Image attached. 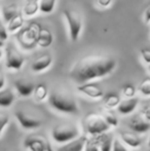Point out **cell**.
Listing matches in <instances>:
<instances>
[{"instance_id": "cell-42", "label": "cell", "mask_w": 150, "mask_h": 151, "mask_svg": "<svg viewBox=\"0 0 150 151\" xmlns=\"http://www.w3.org/2000/svg\"><path fill=\"white\" fill-rule=\"evenodd\" d=\"M149 151H150V150H149Z\"/></svg>"}, {"instance_id": "cell-20", "label": "cell", "mask_w": 150, "mask_h": 151, "mask_svg": "<svg viewBox=\"0 0 150 151\" xmlns=\"http://www.w3.org/2000/svg\"><path fill=\"white\" fill-rule=\"evenodd\" d=\"M24 27V17L22 12H19L9 22L7 23V32L14 33V32L20 31Z\"/></svg>"}, {"instance_id": "cell-19", "label": "cell", "mask_w": 150, "mask_h": 151, "mask_svg": "<svg viewBox=\"0 0 150 151\" xmlns=\"http://www.w3.org/2000/svg\"><path fill=\"white\" fill-rule=\"evenodd\" d=\"M98 142L99 148L100 151H111L112 150V143L113 139L112 136L108 133L102 134V135L98 136V137H95Z\"/></svg>"}, {"instance_id": "cell-17", "label": "cell", "mask_w": 150, "mask_h": 151, "mask_svg": "<svg viewBox=\"0 0 150 151\" xmlns=\"http://www.w3.org/2000/svg\"><path fill=\"white\" fill-rule=\"evenodd\" d=\"M119 138L121 142L131 148H139L142 145V139L137 134L130 133V132H121L119 134Z\"/></svg>"}, {"instance_id": "cell-5", "label": "cell", "mask_w": 150, "mask_h": 151, "mask_svg": "<svg viewBox=\"0 0 150 151\" xmlns=\"http://www.w3.org/2000/svg\"><path fill=\"white\" fill-rule=\"evenodd\" d=\"M41 27L42 26H40L38 23L32 22L29 26L23 27L20 31H18L17 40H18L21 47H23L24 50H32V48H34L35 45H37V34Z\"/></svg>"}, {"instance_id": "cell-37", "label": "cell", "mask_w": 150, "mask_h": 151, "mask_svg": "<svg viewBox=\"0 0 150 151\" xmlns=\"http://www.w3.org/2000/svg\"><path fill=\"white\" fill-rule=\"evenodd\" d=\"M2 46H4V42L0 40V47H2Z\"/></svg>"}, {"instance_id": "cell-6", "label": "cell", "mask_w": 150, "mask_h": 151, "mask_svg": "<svg viewBox=\"0 0 150 151\" xmlns=\"http://www.w3.org/2000/svg\"><path fill=\"white\" fill-rule=\"evenodd\" d=\"M63 14L69 27V35L72 42L78 40L82 29V18L80 14L75 9L67 8L63 10Z\"/></svg>"}, {"instance_id": "cell-35", "label": "cell", "mask_w": 150, "mask_h": 151, "mask_svg": "<svg viewBox=\"0 0 150 151\" xmlns=\"http://www.w3.org/2000/svg\"><path fill=\"white\" fill-rule=\"evenodd\" d=\"M96 1H97V3L100 6H102V7H107V6H109L111 4L112 0H96Z\"/></svg>"}, {"instance_id": "cell-24", "label": "cell", "mask_w": 150, "mask_h": 151, "mask_svg": "<svg viewBox=\"0 0 150 151\" xmlns=\"http://www.w3.org/2000/svg\"><path fill=\"white\" fill-rule=\"evenodd\" d=\"M19 12L18 6L16 4H8V5L3 6L2 8V14H3V19L6 23H8Z\"/></svg>"}, {"instance_id": "cell-7", "label": "cell", "mask_w": 150, "mask_h": 151, "mask_svg": "<svg viewBox=\"0 0 150 151\" xmlns=\"http://www.w3.org/2000/svg\"><path fill=\"white\" fill-rule=\"evenodd\" d=\"M25 63V57L12 44L5 47V67L11 71H19Z\"/></svg>"}, {"instance_id": "cell-34", "label": "cell", "mask_w": 150, "mask_h": 151, "mask_svg": "<svg viewBox=\"0 0 150 151\" xmlns=\"http://www.w3.org/2000/svg\"><path fill=\"white\" fill-rule=\"evenodd\" d=\"M5 86V75H4V71L2 65L0 64V91L3 90V88Z\"/></svg>"}, {"instance_id": "cell-15", "label": "cell", "mask_w": 150, "mask_h": 151, "mask_svg": "<svg viewBox=\"0 0 150 151\" xmlns=\"http://www.w3.org/2000/svg\"><path fill=\"white\" fill-rule=\"evenodd\" d=\"M52 41H54V36H52V33L50 32V29L45 28V27H41L37 34V38H36L37 45L42 48H46L52 45Z\"/></svg>"}, {"instance_id": "cell-9", "label": "cell", "mask_w": 150, "mask_h": 151, "mask_svg": "<svg viewBox=\"0 0 150 151\" xmlns=\"http://www.w3.org/2000/svg\"><path fill=\"white\" fill-rule=\"evenodd\" d=\"M24 146L29 151H52L45 139L36 135H30L25 138Z\"/></svg>"}, {"instance_id": "cell-2", "label": "cell", "mask_w": 150, "mask_h": 151, "mask_svg": "<svg viewBox=\"0 0 150 151\" xmlns=\"http://www.w3.org/2000/svg\"><path fill=\"white\" fill-rule=\"evenodd\" d=\"M47 102L50 106L57 112L64 114H78L79 107L75 97L69 91L54 90L48 95Z\"/></svg>"}, {"instance_id": "cell-1", "label": "cell", "mask_w": 150, "mask_h": 151, "mask_svg": "<svg viewBox=\"0 0 150 151\" xmlns=\"http://www.w3.org/2000/svg\"><path fill=\"white\" fill-rule=\"evenodd\" d=\"M116 66L117 61L113 57L88 56L74 63L69 71V76L78 84L86 83L111 74Z\"/></svg>"}, {"instance_id": "cell-11", "label": "cell", "mask_w": 150, "mask_h": 151, "mask_svg": "<svg viewBox=\"0 0 150 151\" xmlns=\"http://www.w3.org/2000/svg\"><path fill=\"white\" fill-rule=\"evenodd\" d=\"M128 127L136 134H145L150 129V121H148L142 114L133 116L128 121Z\"/></svg>"}, {"instance_id": "cell-25", "label": "cell", "mask_w": 150, "mask_h": 151, "mask_svg": "<svg viewBox=\"0 0 150 151\" xmlns=\"http://www.w3.org/2000/svg\"><path fill=\"white\" fill-rule=\"evenodd\" d=\"M57 0H40L39 10L43 14H50L54 10Z\"/></svg>"}, {"instance_id": "cell-31", "label": "cell", "mask_w": 150, "mask_h": 151, "mask_svg": "<svg viewBox=\"0 0 150 151\" xmlns=\"http://www.w3.org/2000/svg\"><path fill=\"white\" fill-rule=\"evenodd\" d=\"M111 151H128V150L126 147V145L121 142V140L116 138V139H113L112 150Z\"/></svg>"}, {"instance_id": "cell-3", "label": "cell", "mask_w": 150, "mask_h": 151, "mask_svg": "<svg viewBox=\"0 0 150 151\" xmlns=\"http://www.w3.org/2000/svg\"><path fill=\"white\" fill-rule=\"evenodd\" d=\"M110 129L101 114L90 113L82 119V129L86 137H98L102 134L108 133Z\"/></svg>"}, {"instance_id": "cell-39", "label": "cell", "mask_w": 150, "mask_h": 151, "mask_svg": "<svg viewBox=\"0 0 150 151\" xmlns=\"http://www.w3.org/2000/svg\"><path fill=\"white\" fill-rule=\"evenodd\" d=\"M1 57H2V50H0V59H1Z\"/></svg>"}, {"instance_id": "cell-4", "label": "cell", "mask_w": 150, "mask_h": 151, "mask_svg": "<svg viewBox=\"0 0 150 151\" xmlns=\"http://www.w3.org/2000/svg\"><path fill=\"white\" fill-rule=\"evenodd\" d=\"M80 135V129L74 123L62 122L56 124L52 129V139L57 144H66L75 140Z\"/></svg>"}, {"instance_id": "cell-23", "label": "cell", "mask_w": 150, "mask_h": 151, "mask_svg": "<svg viewBox=\"0 0 150 151\" xmlns=\"http://www.w3.org/2000/svg\"><path fill=\"white\" fill-rule=\"evenodd\" d=\"M40 0H26V4L24 6V14L27 17H32L37 14L39 10Z\"/></svg>"}, {"instance_id": "cell-22", "label": "cell", "mask_w": 150, "mask_h": 151, "mask_svg": "<svg viewBox=\"0 0 150 151\" xmlns=\"http://www.w3.org/2000/svg\"><path fill=\"white\" fill-rule=\"evenodd\" d=\"M34 98L37 102H42V101H45L46 99L48 98V90H47V86H45L44 83H38L35 86V90H34Z\"/></svg>"}, {"instance_id": "cell-13", "label": "cell", "mask_w": 150, "mask_h": 151, "mask_svg": "<svg viewBox=\"0 0 150 151\" xmlns=\"http://www.w3.org/2000/svg\"><path fill=\"white\" fill-rule=\"evenodd\" d=\"M86 139H88V137L85 135H81L78 138H76L75 140H72V141L68 142V143L59 146L56 150L57 151H83Z\"/></svg>"}, {"instance_id": "cell-30", "label": "cell", "mask_w": 150, "mask_h": 151, "mask_svg": "<svg viewBox=\"0 0 150 151\" xmlns=\"http://www.w3.org/2000/svg\"><path fill=\"white\" fill-rule=\"evenodd\" d=\"M9 116L6 112L0 110V136L3 133L4 129L6 127V125L9 123Z\"/></svg>"}, {"instance_id": "cell-27", "label": "cell", "mask_w": 150, "mask_h": 151, "mask_svg": "<svg viewBox=\"0 0 150 151\" xmlns=\"http://www.w3.org/2000/svg\"><path fill=\"white\" fill-rule=\"evenodd\" d=\"M83 151H100L98 142L95 137H88Z\"/></svg>"}, {"instance_id": "cell-8", "label": "cell", "mask_w": 150, "mask_h": 151, "mask_svg": "<svg viewBox=\"0 0 150 151\" xmlns=\"http://www.w3.org/2000/svg\"><path fill=\"white\" fill-rule=\"evenodd\" d=\"M14 116H16L17 120L19 121L21 127L24 129H28V131L39 129L42 125V123H43L40 118L36 117V116L29 113V112L24 111V110L14 111Z\"/></svg>"}, {"instance_id": "cell-18", "label": "cell", "mask_w": 150, "mask_h": 151, "mask_svg": "<svg viewBox=\"0 0 150 151\" xmlns=\"http://www.w3.org/2000/svg\"><path fill=\"white\" fill-rule=\"evenodd\" d=\"M14 100H16V96L10 88H3L0 91V107H10L14 104Z\"/></svg>"}, {"instance_id": "cell-26", "label": "cell", "mask_w": 150, "mask_h": 151, "mask_svg": "<svg viewBox=\"0 0 150 151\" xmlns=\"http://www.w3.org/2000/svg\"><path fill=\"white\" fill-rule=\"evenodd\" d=\"M103 117H104V119L106 120V122L108 123L110 127H118L119 121H118L117 116L114 114L113 111H111V110L106 111L104 114H103Z\"/></svg>"}, {"instance_id": "cell-33", "label": "cell", "mask_w": 150, "mask_h": 151, "mask_svg": "<svg viewBox=\"0 0 150 151\" xmlns=\"http://www.w3.org/2000/svg\"><path fill=\"white\" fill-rule=\"evenodd\" d=\"M140 52L144 62L149 65L150 64V50L149 48H142V50H140Z\"/></svg>"}, {"instance_id": "cell-14", "label": "cell", "mask_w": 150, "mask_h": 151, "mask_svg": "<svg viewBox=\"0 0 150 151\" xmlns=\"http://www.w3.org/2000/svg\"><path fill=\"white\" fill-rule=\"evenodd\" d=\"M52 63V57L50 54H43L37 57L31 64V70L33 72H42L46 70Z\"/></svg>"}, {"instance_id": "cell-36", "label": "cell", "mask_w": 150, "mask_h": 151, "mask_svg": "<svg viewBox=\"0 0 150 151\" xmlns=\"http://www.w3.org/2000/svg\"><path fill=\"white\" fill-rule=\"evenodd\" d=\"M144 19H145V22L149 23L150 22V6L145 10V14H144Z\"/></svg>"}, {"instance_id": "cell-10", "label": "cell", "mask_w": 150, "mask_h": 151, "mask_svg": "<svg viewBox=\"0 0 150 151\" xmlns=\"http://www.w3.org/2000/svg\"><path fill=\"white\" fill-rule=\"evenodd\" d=\"M77 91L82 95L94 100H100L104 97V91L98 83L94 82H86V83L78 84Z\"/></svg>"}, {"instance_id": "cell-41", "label": "cell", "mask_w": 150, "mask_h": 151, "mask_svg": "<svg viewBox=\"0 0 150 151\" xmlns=\"http://www.w3.org/2000/svg\"><path fill=\"white\" fill-rule=\"evenodd\" d=\"M148 68H149V70H150V64H149V65H148Z\"/></svg>"}, {"instance_id": "cell-12", "label": "cell", "mask_w": 150, "mask_h": 151, "mask_svg": "<svg viewBox=\"0 0 150 151\" xmlns=\"http://www.w3.org/2000/svg\"><path fill=\"white\" fill-rule=\"evenodd\" d=\"M14 86L16 91L21 97H30L33 93H34L35 86L36 84L32 81V80L28 79V78H19L14 82Z\"/></svg>"}, {"instance_id": "cell-29", "label": "cell", "mask_w": 150, "mask_h": 151, "mask_svg": "<svg viewBox=\"0 0 150 151\" xmlns=\"http://www.w3.org/2000/svg\"><path fill=\"white\" fill-rule=\"evenodd\" d=\"M136 88H135L134 84L128 83L122 88V93H123L124 97H126L128 99H131V98H135L136 96Z\"/></svg>"}, {"instance_id": "cell-21", "label": "cell", "mask_w": 150, "mask_h": 151, "mask_svg": "<svg viewBox=\"0 0 150 151\" xmlns=\"http://www.w3.org/2000/svg\"><path fill=\"white\" fill-rule=\"evenodd\" d=\"M120 102H121V100H120V97L117 93H110L106 96L104 95V97H103V104H104V106L108 110L117 108V106L119 105Z\"/></svg>"}, {"instance_id": "cell-38", "label": "cell", "mask_w": 150, "mask_h": 151, "mask_svg": "<svg viewBox=\"0 0 150 151\" xmlns=\"http://www.w3.org/2000/svg\"><path fill=\"white\" fill-rule=\"evenodd\" d=\"M148 147L150 148V136H149V141H148Z\"/></svg>"}, {"instance_id": "cell-32", "label": "cell", "mask_w": 150, "mask_h": 151, "mask_svg": "<svg viewBox=\"0 0 150 151\" xmlns=\"http://www.w3.org/2000/svg\"><path fill=\"white\" fill-rule=\"evenodd\" d=\"M8 38V32H7V28L4 26V24L2 23V21L0 20V40L1 41H5Z\"/></svg>"}, {"instance_id": "cell-28", "label": "cell", "mask_w": 150, "mask_h": 151, "mask_svg": "<svg viewBox=\"0 0 150 151\" xmlns=\"http://www.w3.org/2000/svg\"><path fill=\"white\" fill-rule=\"evenodd\" d=\"M138 91L144 97H150V77H146L145 79H143V81L139 86Z\"/></svg>"}, {"instance_id": "cell-40", "label": "cell", "mask_w": 150, "mask_h": 151, "mask_svg": "<svg viewBox=\"0 0 150 151\" xmlns=\"http://www.w3.org/2000/svg\"><path fill=\"white\" fill-rule=\"evenodd\" d=\"M147 106V108H148V109L150 110V104H148V105H146Z\"/></svg>"}, {"instance_id": "cell-16", "label": "cell", "mask_w": 150, "mask_h": 151, "mask_svg": "<svg viewBox=\"0 0 150 151\" xmlns=\"http://www.w3.org/2000/svg\"><path fill=\"white\" fill-rule=\"evenodd\" d=\"M138 104H139L138 98H131V99H126L120 102L116 109H117V112L119 114L128 115V114L133 113L136 110Z\"/></svg>"}]
</instances>
